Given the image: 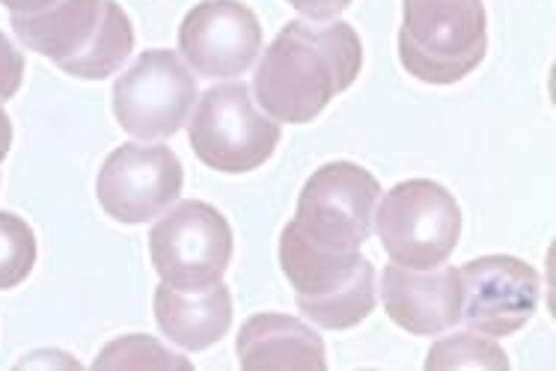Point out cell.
Here are the masks:
<instances>
[{"label":"cell","mask_w":556,"mask_h":371,"mask_svg":"<svg viewBox=\"0 0 556 371\" xmlns=\"http://www.w3.org/2000/svg\"><path fill=\"white\" fill-rule=\"evenodd\" d=\"M364 68V46L345 22H289L262 54L253 78L256 102L274 123L307 125Z\"/></svg>","instance_id":"obj_1"},{"label":"cell","mask_w":556,"mask_h":371,"mask_svg":"<svg viewBox=\"0 0 556 371\" xmlns=\"http://www.w3.org/2000/svg\"><path fill=\"white\" fill-rule=\"evenodd\" d=\"M489 51L482 0H402L399 60L422 84L450 87L467 78Z\"/></svg>","instance_id":"obj_2"},{"label":"cell","mask_w":556,"mask_h":371,"mask_svg":"<svg viewBox=\"0 0 556 371\" xmlns=\"http://www.w3.org/2000/svg\"><path fill=\"white\" fill-rule=\"evenodd\" d=\"M280 268L313 324L349 330L372 316L378 300L375 265L361 250L316 247L289 223L280 235Z\"/></svg>","instance_id":"obj_3"},{"label":"cell","mask_w":556,"mask_h":371,"mask_svg":"<svg viewBox=\"0 0 556 371\" xmlns=\"http://www.w3.org/2000/svg\"><path fill=\"white\" fill-rule=\"evenodd\" d=\"M372 229L393 265L438 268L458 247L462 208L438 181L410 179L378 200Z\"/></svg>","instance_id":"obj_4"},{"label":"cell","mask_w":556,"mask_h":371,"mask_svg":"<svg viewBox=\"0 0 556 371\" xmlns=\"http://www.w3.org/2000/svg\"><path fill=\"white\" fill-rule=\"evenodd\" d=\"M191 149L205 167L229 176L268 164L280 143V125L253 104L244 84H220L193 104Z\"/></svg>","instance_id":"obj_5"},{"label":"cell","mask_w":556,"mask_h":371,"mask_svg":"<svg viewBox=\"0 0 556 371\" xmlns=\"http://www.w3.org/2000/svg\"><path fill=\"white\" fill-rule=\"evenodd\" d=\"M381 184L352 161L318 167L298 196L295 229L325 250H361L375 226Z\"/></svg>","instance_id":"obj_6"},{"label":"cell","mask_w":556,"mask_h":371,"mask_svg":"<svg viewBox=\"0 0 556 371\" xmlns=\"http://www.w3.org/2000/svg\"><path fill=\"white\" fill-rule=\"evenodd\" d=\"M149 259L161 282L176 289H203L227 273L232 229L215 205L200 200L176 203L149 232Z\"/></svg>","instance_id":"obj_7"},{"label":"cell","mask_w":556,"mask_h":371,"mask_svg":"<svg viewBox=\"0 0 556 371\" xmlns=\"http://www.w3.org/2000/svg\"><path fill=\"white\" fill-rule=\"evenodd\" d=\"M197 80L176 51H143L114 87V113L123 131L140 140H167L191 116Z\"/></svg>","instance_id":"obj_8"},{"label":"cell","mask_w":556,"mask_h":371,"mask_svg":"<svg viewBox=\"0 0 556 371\" xmlns=\"http://www.w3.org/2000/svg\"><path fill=\"white\" fill-rule=\"evenodd\" d=\"M185 169L167 146L125 143L104 158L96 193L116 223H149L182 196Z\"/></svg>","instance_id":"obj_9"},{"label":"cell","mask_w":556,"mask_h":371,"mask_svg":"<svg viewBox=\"0 0 556 371\" xmlns=\"http://www.w3.org/2000/svg\"><path fill=\"white\" fill-rule=\"evenodd\" d=\"M260 48V18L239 0H203L179 27V56L203 78H239L256 63Z\"/></svg>","instance_id":"obj_10"},{"label":"cell","mask_w":556,"mask_h":371,"mask_svg":"<svg viewBox=\"0 0 556 371\" xmlns=\"http://www.w3.org/2000/svg\"><path fill=\"white\" fill-rule=\"evenodd\" d=\"M462 318L482 336L518 333L539 309V273L515 256H482L462 268Z\"/></svg>","instance_id":"obj_11"},{"label":"cell","mask_w":556,"mask_h":371,"mask_svg":"<svg viewBox=\"0 0 556 371\" xmlns=\"http://www.w3.org/2000/svg\"><path fill=\"white\" fill-rule=\"evenodd\" d=\"M381 297L387 316L405 333L438 336L462 321L465 282L462 268H402L387 265L381 277Z\"/></svg>","instance_id":"obj_12"},{"label":"cell","mask_w":556,"mask_h":371,"mask_svg":"<svg viewBox=\"0 0 556 371\" xmlns=\"http://www.w3.org/2000/svg\"><path fill=\"white\" fill-rule=\"evenodd\" d=\"M239 362L248 371L328 369L325 342L316 330L283 312H260L239 330Z\"/></svg>","instance_id":"obj_13"},{"label":"cell","mask_w":556,"mask_h":371,"mask_svg":"<svg viewBox=\"0 0 556 371\" xmlns=\"http://www.w3.org/2000/svg\"><path fill=\"white\" fill-rule=\"evenodd\" d=\"M155 318L164 336L185 350H205L227 336L232 324V297L227 282L203 289H176L161 282L155 289Z\"/></svg>","instance_id":"obj_14"},{"label":"cell","mask_w":556,"mask_h":371,"mask_svg":"<svg viewBox=\"0 0 556 371\" xmlns=\"http://www.w3.org/2000/svg\"><path fill=\"white\" fill-rule=\"evenodd\" d=\"M104 0H58L46 10L12 12V30L36 54L66 72L87 48L102 22Z\"/></svg>","instance_id":"obj_15"},{"label":"cell","mask_w":556,"mask_h":371,"mask_svg":"<svg viewBox=\"0 0 556 371\" xmlns=\"http://www.w3.org/2000/svg\"><path fill=\"white\" fill-rule=\"evenodd\" d=\"M135 48V27L116 0L102 3V22L90 48L66 68V75L80 80H102L123 66Z\"/></svg>","instance_id":"obj_16"},{"label":"cell","mask_w":556,"mask_h":371,"mask_svg":"<svg viewBox=\"0 0 556 371\" xmlns=\"http://www.w3.org/2000/svg\"><path fill=\"white\" fill-rule=\"evenodd\" d=\"M509 371V357L503 354L497 342L482 333H455L441 342H434L429 357H426V371Z\"/></svg>","instance_id":"obj_17"},{"label":"cell","mask_w":556,"mask_h":371,"mask_svg":"<svg viewBox=\"0 0 556 371\" xmlns=\"http://www.w3.org/2000/svg\"><path fill=\"white\" fill-rule=\"evenodd\" d=\"M92 369H191V360L164 348L159 338L147 336V333H131V336L108 342L99 350Z\"/></svg>","instance_id":"obj_18"},{"label":"cell","mask_w":556,"mask_h":371,"mask_svg":"<svg viewBox=\"0 0 556 371\" xmlns=\"http://www.w3.org/2000/svg\"><path fill=\"white\" fill-rule=\"evenodd\" d=\"M36 265V235L18 214L0 212V292L22 285Z\"/></svg>","instance_id":"obj_19"},{"label":"cell","mask_w":556,"mask_h":371,"mask_svg":"<svg viewBox=\"0 0 556 371\" xmlns=\"http://www.w3.org/2000/svg\"><path fill=\"white\" fill-rule=\"evenodd\" d=\"M24 80V56L12 46L7 36L0 34V102L12 99Z\"/></svg>","instance_id":"obj_20"},{"label":"cell","mask_w":556,"mask_h":371,"mask_svg":"<svg viewBox=\"0 0 556 371\" xmlns=\"http://www.w3.org/2000/svg\"><path fill=\"white\" fill-rule=\"evenodd\" d=\"M286 3H292L301 15H307L313 22H330L333 15L352 7V0H286Z\"/></svg>","instance_id":"obj_21"},{"label":"cell","mask_w":556,"mask_h":371,"mask_svg":"<svg viewBox=\"0 0 556 371\" xmlns=\"http://www.w3.org/2000/svg\"><path fill=\"white\" fill-rule=\"evenodd\" d=\"M18 366H68V369H75L78 360H72L68 354H60V350H39L34 357H27Z\"/></svg>","instance_id":"obj_22"},{"label":"cell","mask_w":556,"mask_h":371,"mask_svg":"<svg viewBox=\"0 0 556 371\" xmlns=\"http://www.w3.org/2000/svg\"><path fill=\"white\" fill-rule=\"evenodd\" d=\"M7 10L12 12H36V10H46L51 3H58V0H0Z\"/></svg>","instance_id":"obj_23"},{"label":"cell","mask_w":556,"mask_h":371,"mask_svg":"<svg viewBox=\"0 0 556 371\" xmlns=\"http://www.w3.org/2000/svg\"><path fill=\"white\" fill-rule=\"evenodd\" d=\"M10 146H12V123H10V116L3 113V107H0V164H3L7 155H10Z\"/></svg>","instance_id":"obj_24"}]
</instances>
